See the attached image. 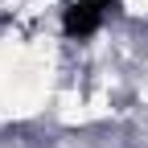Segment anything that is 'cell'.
<instances>
[{"mask_svg":"<svg viewBox=\"0 0 148 148\" xmlns=\"http://www.w3.org/2000/svg\"><path fill=\"white\" fill-rule=\"evenodd\" d=\"M103 4L107 0H78V4H70L66 8V33L70 37H86V33H95L99 21H103Z\"/></svg>","mask_w":148,"mask_h":148,"instance_id":"obj_1","label":"cell"}]
</instances>
